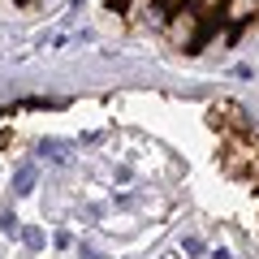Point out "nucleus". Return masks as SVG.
Returning <instances> with one entry per match:
<instances>
[{
	"label": "nucleus",
	"instance_id": "obj_4",
	"mask_svg": "<svg viewBox=\"0 0 259 259\" xmlns=\"http://www.w3.org/2000/svg\"><path fill=\"white\" fill-rule=\"evenodd\" d=\"M182 250L186 255H203V238H182Z\"/></svg>",
	"mask_w": 259,
	"mask_h": 259
},
{
	"label": "nucleus",
	"instance_id": "obj_2",
	"mask_svg": "<svg viewBox=\"0 0 259 259\" xmlns=\"http://www.w3.org/2000/svg\"><path fill=\"white\" fill-rule=\"evenodd\" d=\"M18 233H22V242H26L30 250H39V246H44V229H35V225H26V229H18Z\"/></svg>",
	"mask_w": 259,
	"mask_h": 259
},
{
	"label": "nucleus",
	"instance_id": "obj_1",
	"mask_svg": "<svg viewBox=\"0 0 259 259\" xmlns=\"http://www.w3.org/2000/svg\"><path fill=\"white\" fill-rule=\"evenodd\" d=\"M30 186H35V168H22V173L13 177V194H26Z\"/></svg>",
	"mask_w": 259,
	"mask_h": 259
},
{
	"label": "nucleus",
	"instance_id": "obj_3",
	"mask_svg": "<svg viewBox=\"0 0 259 259\" xmlns=\"http://www.w3.org/2000/svg\"><path fill=\"white\" fill-rule=\"evenodd\" d=\"M44 156H52V160H69V147H65V143H52V139H48V143H44Z\"/></svg>",
	"mask_w": 259,
	"mask_h": 259
}]
</instances>
